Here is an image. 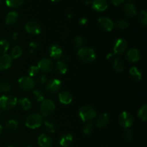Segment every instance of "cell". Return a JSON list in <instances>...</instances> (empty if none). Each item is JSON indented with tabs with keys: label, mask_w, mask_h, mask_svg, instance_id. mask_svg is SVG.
Listing matches in <instances>:
<instances>
[{
	"label": "cell",
	"mask_w": 147,
	"mask_h": 147,
	"mask_svg": "<svg viewBox=\"0 0 147 147\" xmlns=\"http://www.w3.org/2000/svg\"><path fill=\"white\" fill-rule=\"evenodd\" d=\"M79 116L83 122H90L96 118V111L93 107L84 106L79 111Z\"/></svg>",
	"instance_id": "obj_1"
},
{
	"label": "cell",
	"mask_w": 147,
	"mask_h": 147,
	"mask_svg": "<svg viewBox=\"0 0 147 147\" xmlns=\"http://www.w3.org/2000/svg\"><path fill=\"white\" fill-rule=\"evenodd\" d=\"M79 58L84 63H91L94 61L96 54L94 50L90 47H82L78 52Z\"/></svg>",
	"instance_id": "obj_2"
},
{
	"label": "cell",
	"mask_w": 147,
	"mask_h": 147,
	"mask_svg": "<svg viewBox=\"0 0 147 147\" xmlns=\"http://www.w3.org/2000/svg\"><path fill=\"white\" fill-rule=\"evenodd\" d=\"M43 123L42 116L40 113H33L27 118L25 125L27 127L31 129H35L40 127Z\"/></svg>",
	"instance_id": "obj_3"
},
{
	"label": "cell",
	"mask_w": 147,
	"mask_h": 147,
	"mask_svg": "<svg viewBox=\"0 0 147 147\" xmlns=\"http://www.w3.org/2000/svg\"><path fill=\"white\" fill-rule=\"evenodd\" d=\"M17 104V99L12 96L4 95L0 98V109L4 111L12 109Z\"/></svg>",
	"instance_id": "obj_4"
},
{
	"label": "cell",
	"mask_w": 147,
	"mask_h": 147,
	"mask_svg": "<svg viewBox=\"0 0 147 147\" xmlns=\"http://www.w3.org/2000/svg\"><path fill=\"white\" fill-rule=\"evenodd\" d=\"M55 110V106L54 102L50 99L44 100L41 103L40 106V112L42 116V117H48L51 116L54 113Z\"/></svg>",
	"instance_id": "obj_5"
},
{
	"label": "cell",
	"mask_w": 147,
	"mask_h": 147,
	"mask_svg": "<svg viewBox=\"0 0 147 147\" xmlns=\"http://www.w3.org/2000/svg\"><path fill=\"white\" fill-rule=\"evenodd\" d=\"M18 84L22 90L25 91L32 90L34 88L35 82L30 76H23L18 80Z\"/></svg>",
	"instance_id": "obj_6"
},
{
	"label": "cell",
	"mask_w": 147,
	"mask_h": 147,
	"mask_svg": "<svg viewBox=\"0 0 147 147\" xmlns=\"http://www.w3.org/2000/svg\"><path fill=\"white\" fill-rule=\"evenodd\" d=\"M119 123L123 128L129 129L134 123V118L130 113L127 111H123L119 116Z\"/></svg>",
	"instance_id": "obj_7"
},
{
	"label": "cell",
	"mask_w": 147,
	"mask_h": 147,
	"mask_svg": "<svg viewBox=\"0 0 147 147\" xmlns=\"http://www.w3.org/2000/svg\"><path fill=\"white\" fill-rule=\"evenodd\" d=\"M127 48L128 43L124 39H117L113 46V53L114 55H121L127 50Z\"/></svg>",
	"instance_id": "obj_8"
},
{
	"label": "cell",
	"mask_w": 147,
	"mask_h": 147,
	"mask_svg": "<svg viewBox=\"0 0 147 147\" xmlns=\"http://www.w3.org/2000/svg\"><path fill=\"white\" fill-rule=\"evenodd\" d=\"M37 67H38L40 71L42 72V73H49L53 69L54 64L50 59L44 58L42 59L39 62Z\"/></svg>",
	"instance_id": "obj_9"
},
{
	"label": "cell",
	"mask_w": 147,
	"mask_h": 147,
	"mask_svg": "<svg viewBox=\"0 0 147 147\" xmlns=\"http://www.w3.org/2000/svg\"><path fill=\"white\" fill-rule=\"evenodd\" d=\"M60 88H61V81L57 78L51 79L49 80L45 86L47 91L50 93H57V91L60 90Z\"/></svg>",
	"instance_id": "obj_10"
},
{
	"label": "cell",
	"mask_w": 147,
	"mask_h": 147,
	"mask_svg": "<svg viewBox=\"0 0 147 147\" xmlns=\"http://www.w3.org/2000/svg\"><path fill=\"white\" fill-rule=\"evenodd\" d=\"M25 30L29 34H39L41 32V27L35 21H30L25 24Z\"/></svg>",
	"instance_id": "obj_11"
},
{
	"label": "cell",
	"mask_w": 147,
	"mask_h": 147,
	"mask_svg": "<svg viewBox=\"0 0 147 147\" xmlns=\"http://www.w3.org/2000/svg\"><path fill=\"white\" fill-rule=\"evenodd\" d=\"M99 26L102 30L106 32H111L114 27V24L111 19L108 17H100L98 19Z\"/></svg>",
	"instance_id": "obj_12"
},
{
	"label": "cell",
	"mask_w": 147,
	"mask_h": 147,
	"mask_svg": "<svg viewBox=\"0 0 147 147\" xmlns=\"http://www.w3.org/2000/svg\"><path fill=\"white\" fill-rule=\"evenodd\" d=\"M12 63V58L8 54H3L0 56V70H5L9 68Z\"/></svg>",
	"instance_id": "obj_13"
},
{
	"label": "cell",
	"mask_w": 147,
	"mask_h": 147,
	"mask_svg": "<svg viewBox=\"0 0 147 147\" xmlns=\"http://www.w3.org/2000/svg\"><path fill=\"white\" fill-rule=\"evenodd\" d=\"M37 142L40 147H51L53 143L52 138L45 134H42L39 136Z\"/></svg>",
	"instance_id": "obj_14"
},
{
	"label": "cell",
	"mask_w": 147,
	"mask_h": 147,
	"mask_svg": "<svg viewBox=\"0 0 147 147\" xmlns=\"http://www.w3.org/2000/svg\"><path fill=\"white\" fill-rule=\"evenodd\" d=\"M92 7L97 11H103L108 8L106 0H92Z\"/></svg>",
	"instance_id": "obj_15"
},
{
	"label": "cell",
	"mask_w": 147,
	"mask_h": 147,
	"mask_svg": "<svg viewBox=\"0 0 147 147\" xmlns=\"http://www.w3.org/2000/svg\"><path fill=\"white\" fill-rule=\"evenodd\" d=\"M126 57H127L129 61L132 62V63H136V62L140 60L141 55L137 49L132 48L127 52Z\"/></svg>",
	"instance_id": "obj_16"
},
{
	"label": "cell",
	"mask_w": 147,
	"mask_h": 147,
	"mask_svg": "<svg viewBox=\"0 0 147 147\" xmlns=\"http://www.w3.org/2000/svg\"><path fill=\"white\" fill-rule=\"evenodd\" d=\"M50 55L55 60H58L63 57V50L57 45H53L50 47Z\"/></svg>",
	"instance_id": "obj_17"
},
{
	"label": "cell",
	"mask_w": 147,
	"mask_h": 147,
	"mask_svg": "<svg viewBox=\"0 0 147 147\" xmlns=\"http://www.w3.org/2000/svg\"><path fill=\"white\" fill-rule=\"evenodd\" d=\"M59 101L64 105H68L71 103L73 100V96L68 91H62L58 95Z\"/></svg>",
	"instance_id": "obj_18"
},
{
	"label": "cell",
	"mask_w": 147,
	"mask_h": 147,
	"mask_svg": "<svg viewBox=\"0 0 147 147\" xmlns=\"http://www.w3.org/2000/svg\"><path fill=\"white\" fill-rule=\"evenodd\" d=\"M123 12L126 17H134L136 15L137 11L135 6L132 3H127L123 7Z\"/></svg>",
	"instance_id": "obj_19"
},
{
	"label": "cell",
	"mask_w": 147,
	"mask_h": 147,
	"mask_svg": "<svg viewBox=\"0 0 147 147\" xmlns=\"http://www.w3.org/2000/svg\"><path fill=\"white\" fill-rule=\"evenodd\" d=\"M109 121H110V118L109 115L106 113H102L98 117L96 126L98 128H104L109 124Z\"/></svg>",
	"instance_id": "obj_20"
},
{
	"label": "cell",
	"mask_w": 147,
	"mask_h": 147,
	"mask_svg": "<svg viewBox=\"0 0 147 147\" xmlns=\"http://www.w3.org/2000/svg\"><path fill=\"white\" fill-rule=\"evenodd\" d=\"M18 17L19 15L17 11H10L7 14V17H6V24L9 26L14 25L18 20Z\"/></svg>",
	"instance_id": "obj_21"
},
{
	"label": "cell",
	"mask_w": 147,
	"mask_h": 147,
	"mask_svg": "<svg viewBox=\"0 0 147 147\" xmlns=\"http://www.w3.org/2000/svg\"><path fill=\"white\" fill-rule=\"evenodd\" d=\"M73 137L70 134H65L60 137L59 143L60 145L63 147H67L70 146L73 142Z\"/></svg>",
	"instance_id": "obj_22"
},
{
	"label": "cell",
	"mask_w": 147,
	"mask_h": 147,
	"mask_svg": "<svg viewBox=\"0 0 147 147\" xmlns=\"http://www.w3.org/2000/svg\"><path fill=\"white\" fill-rule=\"evenodd\" d=\"M113 69H114L115 71H116L117 73H121L124 70V63L123 61L122 60V59L118 58L115 59L114 62H113Z\"/></svg>",
	"instance_id": "obj_23"
},
{
	"label": "cell",
	"mask_w": 147,
	"mask_h": 147,
	"mask_svg": "<svg viewBox=\"0 0 147 147\" xmlns=\"http://www.w3.org/2000/svg\"><path fill=\"white\" fill-rule=\"evenodd\" d=\"M129 73H130L131 77L132 78L133 80H136V81L142 80V74L140 72V70L136 67H132L130 69V70H129Z\"/></svg>",
	"instance_id": "obj_24"
},
{
	"label": "cell",
	"mask_w": 147,
	"mask_h": 147,
	"mask_svg": "<svg viewBox=\"0 0 147 147\" xmlns=\"http://www.w3.org/2000/svg\"><path fill=\"white\" fill-rule=\"evenodd\" d=\"M17 103H19L20 106L24 109V111L30 110L32 108V103L30 100V99L27 98H22L20 99L17 100Z\"/></svg>",
	"instance_id": "obj_25"
},
{
	"label": "cell",
	"mask_w": 147,
	"mask_h": 147,
	"mask_svg": "<svg viewBox=\"0 0 147 147\" xmlns=\"http://www.w3.org/2000/svg\"><path fill=\"white\" fill-rule=\"evenodd\" d=\"M56 70L60 74H65L67 71V67L64 61H58L56 64Z\"/></svg>",
	"instance_id": "obj_26"
},
{
	"label": "cell",
	"mask_w": 147,
	"mask_h": 147,
	"mask_svg": "<svg viewBox=\"0 0 147 147\" xmlns=\"http://www.w3.org/2000/svg\"><path fill=\"white\" fill-rule=\"evenodd\" d=\"M24 1V0H5V2L9 7L17 8L23 4Z\"/></svg>",
	"instance_id": "obj_27"
},
{
	"label": "cell",
	"mask_w": 147,
	"mask_h": 147,
	"mask_svg": "<svg viewBox=\"0 0 147 147\" xmlns=\"http://www.w3.org/2000/svg\"><path fill=\"white\" fill-rule=\"evenodd\" d=\"M22 55V50L21 47L18 45L14 46V47H13L12 50H11V58L17 59L20 57H21Z\"/></svg>",
	"instance_id": "obj_28"
},
{
	"label": "cell",
	"mask_w": 147,
	"mask_h": 147,
	"mask_svg": "<svg viewBox=\"0 0 147 147\" xmlns=\"http://www.w3.org/2000/svg\"><path fill=\"white\" fill-rule=\"evenodd\" d=\"M19 123L17 122V121L14 120V119H11V120L8 121L6 123L5 127L6 129H8L10 131H14L18 128Z\"/></svg>",
	"instance_id": "obj_29"
},
{
	"label": "cell",
	"mask_w": 147,
	"mask_h": 147,
	"mask_svg": "<svg viewBox=\"0 0 147 147\" xmlns=\"http://www.w3.org/2000/svg\"><path fill=\"white\" fill-rule=\"evenodd\" d=\"M138 116L141 120L143 121H145L147 119V106L144 105L142 107L140 108V109L138 111Z\"/></svg>",
	"instance_id": "obj_30"
},
{
	"label": "cell",
	"mask_w": 147,
	"mask_h": 147,
	"mask_svg": "<svg viewBox=\"0 0 147 147\" xmlns=\"http://www.w3.org/2000/svg\"><path fill=\"white\" fill-rule=\"evenodd\" d=\"M45 127L46 130L50 133H55L56 131V126L53 122H52L50 120H46L44 121Z\"/></svg>",
	"instance_id": "obj_31"
},
{
	"label": "cell",
	"mask_w": 147,
	"mask_h": 147,
	"mask_svg": "<svg viewBox=\"0 0 147 147\" xmlns=\"http://www.w3.org/2000/svg\"><path fill=\"white\" fill-rule=\"evenodd\" d=\"M9 48V43L6 40H0V53L5 54Z\"/></svg>",
	"instance_id": "obj_32"
},
{
	"label": "cell",
	"mask_w": 147,
	"mask_h": 147,
	"mask_svg": "<svg viewBox=\"0 0 147 147\" xmlns=\"http://www.w3.org/2000/svg\"><path fill=\"white\" fill-rule=\"evenodd\" d=\"M139 21L141 25L146 27L147 25V13L146 11H142L139 14Z\"/></svg>",
	"instance_id": "obj_33"
},
{
	"label": "cell",
	"mask_w": 147,
	"mask_h": 147,
	"mask_svg": "<svg viewBox=\"0 0 147 147\" xmlns=\"http://www.w3.org/2000/svg\"><path fill=\"white\" fill-rule=\"evenodd\" d=\"M33 96L36 100L38 102H42L45 100V94L42 90H35L33 91Z\"/></svg>",
	"instance_id": "obj_34"
},
{
	"label": "cell",
	"mask_w": 147,
	"mask_h": 147,
	"mask_svg": "<svg viewBox=\"0 0 147 147\" xmlns=\"http://www.w3.org/2000/svg\"><path fill=\"white\" fill-rule=\"evenodd\" d=\"M27 73H28L29 76L31 78L34 77V76H39V73H40V70H39L38 67L36 65H32L27 70Z\"/></svg>",
	"instance_id": "obj_35"
},
{
	"label": "cell",
	"mask_w": 147,
	"mask_h": 147,
	"mask_svg": "<svg viewBox=\"0 0 147 147\" xmlns=\"http://www.w3.org/2000/svg\"><path fill=\"white\" fill-rule=\"evenodd\" d=\"M115 26L118 29H119V30H126V29H127L129 27V23L126 20H121L118 21L116 23V24H115Z\"/></svg>",
	"instance_id": "obj_36"
},
{
	"label": "cell",
	"mask_w": 147,
	"mask_h": 147,
	"mask_svg": "<svg viewBox=\"0 0 147 147\" xmlns=\"http://www.w3.org/2000/svg\"><path fill=\"white\" fill-rule=\"evenodd\" d=\"M93 124H92L90 122H88L86 124L84 125L83 128V133L85 135H89L92 133L93 131Z\"/></svg>",
	"instance_id": "obj_37"
},
{
	"label": "cell",
	"mask_w": 147,
	"mask_h": 147,
	"mask_svg": "<svg viewBox=\"0 0 147 147\" xmlns=\"http://www.w3.org/2000/svg\"><path fill=\"white\" fill-rule=\"evenodd\" d=\"M84 39L82 37H80V36H77V37H76V38L74 39V44L77 48H82L83 45H84Z\"/></svg>",
	"instance_id": "obj_38"
},
{
	"label": "cell",
	"mask_w": 147,
	"mask_h": 147,
	"mask_svg": "<svg viewBox=\"0 0 147 147\" xmlns=\"http://www.w3.org/2000/svg\"><path fill=\"white\" fill-rule=\"evenodd\" d=\"M11 90V86L6 82H0V92L7 93Z\"/></svg>",
	"instance_id": "obj_39"
},
{
	"label": "cell",
	"mask_w": 147,
	"mask_h": 147,
	"mask_svg": "<svg viewBox=\"0 0 147 147\" xmlns=\"http://www.w3.org/2000/svg\"><path fill=\"white\" fill-rule=\"evenodd\" d=\"M123 136L126 141H131L133 137V134L132 131L129 129H126L125 131H123Z\"/></svg>",
	"instance_id": "obj_40"
},
{
	"label": "cell",
	"mask_w": 147,
	"mask_h": 147,
	"mask_svg": "<svg viewBox=\"0 0 147 147\" xmlns=\"http://www.w3.org/2000/svg\"><path fill=\"white\" fill-rule=\"evenodd\" d=\"M47 76L45 75H40V76H38V77L37 78V82L39 83H41V84H44L47 82Z\"/></svg>",
	"instance_id": "obj_41"
},
{
	"label": "cell",
	"mask_w": 147,
	"mask_h": 147,
	"mask_svg": "<svg viewBox=\"0 0 147 147\" xmlns=\"http://www.w3.org/2000/svg\"><path fill=\"white\" fill-rule=\"evenodd\" d=\"M111 2L113 3V5L118 6V5H120V4H121L122 3L124 2L125 0H111Z\"/></svg>",
	"instance_id": "obj_42"
},
{
	"label": "cell",
	"mask_w": 147,
	"mask_h": 147,
	"mask_svg": "<svg viewBox=\"0 0 147 147\" xmlns=\"http://www.w3.org/2000/svg\"><path fill=\"white\" fill-rule=\"evenodd\" d=\"M88 22V19L86 18V17H83V18L80 19V20H79V24H80V25H85V24H87Z\"/></svg>",
	"instance_id": "obj_43"
},
{
	"label": "cell",
	"mask_w": 147,
	"mask_h": 147,
	"mask_svg": "<svg viewBox=\"0 0 147 147\" xmlns=\"http://www.w3.org/2000/svg\"><path fill=\"white\" fill-rule=\"evenodd\" d=\"M37 45H37L36 42H31L30 43V47H31V48H32V49L37 48Z\"/></svg>",
	"instance_id": "obj_44"
},
{
	"label": "cell",
	"mask_w": 147,
	"mask_h": 147,
	"mask_svg": "<svg viewBox=\"0 0 147 147\" xmlns=\"http://www.w3.org/2000/svg\"><path fill=\"white\" fill-rule=\"evenodd\" d=\"M17 33H14V40H16V39H17Z\"/></svg>",
	"instance_id": "obj_45"
},
{
	"label": "cell",
	"mask_w": 147,
	"mask_h": 147,
	"mask_svg": "<svg viewBox=\"0 0 147 147\" xmlns=\"http://www.w3.org/2000/svg\"><path fill=\"white\" fill-rule=\"evenodd\" d=\"M1 132H2V126L0 124V135H1Z\"/></svg>",
	"instance_id": "obj_46"
},
{
	"label": "cell",
	"mask_w": 147,
	"mask_h": 147,
	"mask_svg": "<svg viewBox=\"0 0 147 147\" xmlns=\"http://www.w3.org/2000/svg\"><path fill=\"white\" fill-rule=\"evenodd\" d=\"M52 1H54V2H57V1H62V0H51Z\"/></svg>",
	"instance_id": "obj_47"
},
{
	"label": "cell",
	"mask_w": 147,
	"mask_h": 147,
	"mask_svg": "<svg viewBox=\"0 0 147 147\" xmlns=\"http://www.w3.org/2000/svg\"><path fill=\"white\" fill-rule=\"evenodd\" d=\"M134 1V0H128V1H129V3H132Z\"/></svg>",
	"instance_id": "obj_48"
},
{
	"label": "cell",
	"mask_w": 147,
	"mask_h": 147,
	"mask_svg": "<svg viewBox=\"0 0 147 147\" xmlns=\"http://www.w3.org/2000/svg\"><path fill=\"white\" fill-rule=\"evenodd\" d=\"M1 1H0V7H1Z\"/></svg>",
	"instance_id": "obj_49"
},
{
	"label": "cell",
	"mask_w": 147,
	"mask_h": 147,
	"mask_svg": "<svg viewBox=\"0 0 147 147\" xmlns=\"http://www.w3.org/2000/svg\"><path fill=\"white\" fill-rule=\"evenodd\" d=\"M27 147H33L32 146H30H30H27Z\"/></svg>",
	"instance_id": "obj_50"
},
{
	"label": "cell",
	"mask_w": 147,
	"mask_h": 147,
	"mask_svg": "<svg viewBox=\"0 0 147 147\" xmlns=\"http://www.w3.org/2000/svg\"><path fill=\"white\" fill-rule=\"evenodd\" d=\"M7 147H14V146H7Z\"/></svg>",
	"instance_id": "obj_51"
},
{
	"label": "cell",
	"mask_w": 147,
	"mask_h": 147,
	"mask_svg": "<svg viewBox=\"0 0 147 147\" xmlns=\"http://www.w3.org/2000/svg\"><path fill=\"white\" fill-rule=\"evenodd\" d=\"M0 115H1V111H0Z\"/></svg>",
	"instance_id": "obj_52"
}]
</instances>
